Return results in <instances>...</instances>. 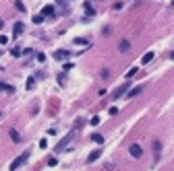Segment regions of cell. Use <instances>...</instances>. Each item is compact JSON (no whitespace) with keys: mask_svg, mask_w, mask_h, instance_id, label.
<instances>
[{"mask_svg":"<svg viewBox=\"0 0 174 171\" xmlns=\"http://www.w3.org/2000/svg\"><path fill=\"white\" fill-rule=\"evenodd\" d=\"M73 136H75V130H73V132H69V134L64 136L62 140H58V144H56V151H58V153H60V151H67V146H69V142L73 140Z\"/></svg>","mask_w":174,"mask_h":171,"instance_id":"cell-1","label":"cell"},{"mask_svg":"<svg viewBox=\"0 0 174 171\" xmlns=\"http://www.w3.org/2000/svg\"><path fill=\"white\" fill-rule=\"evenodd\" d=\"M27 157H29V153H23V155H19V157L13 161V165H11V171H17L21 165H23V163L27 161Z\"/></svg>","mask_w":174,"mask_h":171,"instance_id":"cell-2","label":"cell"},{"mask_svg":"<svg viewBox=\"0 0 174 171\" xmlns=\"http://www.w3.org/2000/svg\"><path fill=\"white\" fill-rule=\"evenodd\" d=\"M128 89H130V83H124V85H120V87H118V89L112 93V99H120L122 95H126V91H128Z\"/></svg>","mask_w":174,"mask_h":171,"instance_id":"cell-3","label":"cell"},{"mask_svg":"<svg viewBox=\"0 0 174 171\" xmlns=\"http://www.w3.org/2000/svg\"><path fill=\"white\" fill-rule=\"evenodd\" d=\"M128 153H130V157H133V159H141V157H143V149H141L139 144H130V146H128Z\"/></svg>","mask_w":174,"mask_h":171,"instance_id":"cell-4","label":"cell"},{"mask_svg":"<svg viewBox=\"0 0 174 171\" xmlns=\"http://www.w3.org/2000/svg\"><path fill=\"white\" fill-rule=\"evenodd\" d=\"M100 157H102V149H95L93 153H89V157H87V163L91 165V163H93V161H98Z\"/></svg>","mask_w":174,"mask_h":171,"instance_id":"cell-5","label":"cell"},{"mask_svg":"<svg viewBox=\"0 0 174 171\" xmlns=\"http://www.w3.org/2000/svg\"><path fill=\"white\" fill-rule=\"evenodd\" d=\"M141 91H143V85H139V87H135V89H128V91H126V97H128V99H133V97H137Z\"/></svg>","mask_w":174,"mask_h":171,"instance_id":"cell-6","label":"cell"},{"mask_svg":"<svg viewBox=\"0 0 174 171\" xmlns=\"http://www.w3.org/2000/svg\"><path fill=\"white\" fill-rule=\"evenodd\" d=\"M118 50L124 54V52H128L130 50V41L128 39H120V43H118Z\"/></svg>","mask_w":174,"mask_h":171,"instance_id":"cell-7","label":"cell"},{"mask_svg":"<svg viewBox=\"0 0 174 171\" xmlns=\"http://www.w3.org/2000/svg\"><path fill=\"white\" fill-rule=\"evenodd\" d=\"M13 31H15V35L19 37L21 33H23V31H25V25H23V23H21V21H19V23H15V27H13Z\"/></svg>","mask_w":174,"mask_h":171,"instance_id":"cell-8","label":"cell"},{"mask_svg":"<svg viewBox=\"0 0 174 171\" xmlns=\"http://www.w3.org/2000/svg\"><path fill=\"white\" fill-rule=\"evenodd\" d=\"M54 58H56V60H67V58H69V52H64V50L54 52Z\"/></svg>","mask_w":174,"mask_h":171,"instance_id":"cell-9","label":"cell"},{"mask_svg":"<svg viewBox=\"0 0 174 171\" xmlns=\"http://www.w3.org/2000/svg\"><path fill=\"white\" fill-rule=\"evenodd\" d=\"M154 56H156V54H154V52H147V54H145V56H143V60H141V64H143V66H145V64H149V62H151V60H154Z\"/></svg>","mask_w":174,"mask_h":171,"instance_id":"cell-10","label":"cell"},{"mask_svg":"<svg viewBox=\"0 0 174 171\" xmlns=\"http://www.w3.org/2000/svg\"><path fill=\"white\" fill-rule=\"evenodd\" d=\"M75 45H89V39H85V37H75Z\"/></svg>","mask_w":174,"mask_h":171,"instance_id":"cell-11","label":"cell"},{"mask_svg":"<svg viewBox=\"0 0 174 171\" xmlns=\"http://www.w3.org/2000/svg\"><path fill=\"white\" fill-rule=\"evenodd\" d=\"M83 6H85V13H87V17H93V15H95V10L91 8V4H89V2H85Z\"/></svg>","mask_w":174,"mask_h":171,"instance_id":"cell-12","label":"cell"},{"mask_svg":"<svg viewBox=\"0 0 174 171\" xmlns=\"http://www.w3.org/2000/svg\"><path fill=\"white\" fill-rule=\"evenodd\" d=\"M8 134H11V138H13L15 142H21V134H19L17 130H8Z\"/></svg>","mask_w":174,"mask_h":171,"instance_id":"cell-13","label":"cell"},{"mask_svg":"<svg viewBox=\"0 0 174 171\" xmlns=\"http://www.w3.org/2000/svg\"><path fill=\"white\" fill-rule=\"evenodd\" d=\"M154 149H156V161H158V159H160V149H162L160 140H156V142H154Z\"/></svg>","mask_w":174,"mask_h":171,"instance_id":"cell-14","label":"cell"},{"mask_svg":"<svg viewBox=\"0 0 174 171\" xmlns=\"http://www.w3.org/2000/svg\"><path fill=\"white\" fill-rule=\"evenodd\" d=\"M91 140L98 142V144H102V142H104V136H102V134H91Z\"/></svg>","mask_w":174,"mask_h":171,"instance_id":"cell-15","label":"cell"},{"mask_svg":"<svg viewBox=\"0 0 174 171\" xmlns=\"http://www.w3.org/2000/svg\"><path fill=\"white\" fill-rule=\"evenodd\" d=\"M137 70H139V66H133V68H130V70L126 72V79H130V76H135V74H137Z\"/></svg>","mask_w":174,"mask_h":171,"instance_id":"cell-16","label":"cell"},{"mask_svg":"<svg viewBox=\"0 0 174 171\" xmlns=\"http://www.w3.org/2000/svg\"><path fill=\"white\" fill-rule=\"evenodd\" d=\"M41 15H54V6H44Z\"/></svg>","mask_w":174,"mask_h":171,"instance_id":"cell-17","label":"cell"},{"mask_svg":"<svg viewBox=\"0 0 174 171\" xmlns=\"http://www.w3.org/2000/svg\"><path fill=\"white\" fill-rule=\"evenodd\" d=\"M15 6H17L21 13H25V4H23V2H19V0H17V2H15Z\"/></svg>","mask_w":174,"mask_h":171,"instance_id":"cell-18","label":"cell"},{"mask_svg":"<svg viewBox=\"0 0 174 171\" xmlns=\"http://www.w3.org/2000/svg\"><path fill=\"white\" fill-rule=\"evenodd\" d=\"M41 21H44V15H41V13H39V15H35V17H33V23H41Z\"/></svg>","mask_w":174,"mask_h":171,"instance_id":"cell-19","label":"cell"},{"mask_svg":"<svg viewBox=\"0 0 174 171\" xmlns=\"http://www.w3.org/2000/svg\"><path fill=\"white\" fill-rule=\"evenodd\" d=\"M108 76H110V70L104 68V70H102V79H108Z\"/></svg>","mask_w":174,"mask_h":171,"instance_id":"cell-20","label":"cell"},{"mask_svg":"<svg viewBox=\"0 0 174 171\" xmlns=\"http://www.w3.org/2000/svg\"><path fill=\"white\" fill-rule=\"evenodd\" d=\"M48 165H50V167H54V165H58V161H56L54 157H50V159H48Z\"/></svg>","mask_w":174,"mask_h":171,"instance_id":"cell-21","label":"cell"},{"mask_svg":"<svg viewBox=\"0 0 174 171\" xmlns=\"http://www.w3.org/2000/svg\"><path fill=\"white\" fill-rule=\"evenodd\" d=\"M46 146H48V142H46V138H41V140H39V149H46Z\"/></svg>","mask_w":174,"mask_h":171,"instance_id":"cell-22","label":"cell"},{"mask_svg":"<svg viewBox=\"0 0 174 171\" xmlns=\"http://www.w3.org/2000/svg\"><path fill=\"white\" fill-rule=\"evenodd\" d=\"M11 54H13V56H21V47H15V50H13Z\"/></svg>","mask_w":174,"mask_h":171,"instance_id":"cell-23","label":"cell"},{"mask_svg":"<svg viewBox=\"0 0 174 171\" xmlns=\"http://www.w3.org/2000/svg\"><path fill=\"white\" fill-rule=\"evenodd\" d=\"M91 124H93V126H98V124H100V117H98V115H95V117H91Z\"/></svg>","mask_w":174,"mask_h":171,"instance_id":"cell-24","label":"cell"},{"mask_svg":"<svg viewBox=\"0 0 174 171\" xmlns=\"http://www.w3.org/2000/svg\"><path fill=\"white\" fill-rule=\"evenodd\" d=\"M6 41H8V37H6V35H0V43H2V45H4Z\"/></svg>","mask_w":174,"mask_h":171,"instance_id":"cell-25","label":"cell"},{"mask_svg":"<svg viewBox=\"0 0 174 171\" xmlns=\"http://www.w3.org/2000/svg\"><path fill=\"white\" fill-rule=\"evenodd\" d=\"M37 60H39V62H44V60H46V56H44V52H39V54H37Z\"/></svg>","mask_w":174,"mask_h":171,"instance_id":"cell-26","label":"cell"},{"mask_svg":"<svg viewBox=\"0 0 174 171\" xmlns=\"http://www.w3.org/2000/svg\"><path fill=\"white\" fill-rule=\"evenodd\" d=\"M2 27H4V23H2V19H0V29H2Z\"/></svg>","mask_w":174,"mask_h":171,"instance_id":"cell-27","label":"cell"},{"mask_svg":"<svg viewBox=\"0 0 174 171\" xmlns=\"http://www.w3.org/2000/svg\"><path fill=\"white\" fill-rule=\"evenodd\" d=\"M172 4H174V2H172Z\"/></svg>","mask_w":174,"mask_h":171,"instance_id":"cell-28","label":"cell"}]
</instances>
